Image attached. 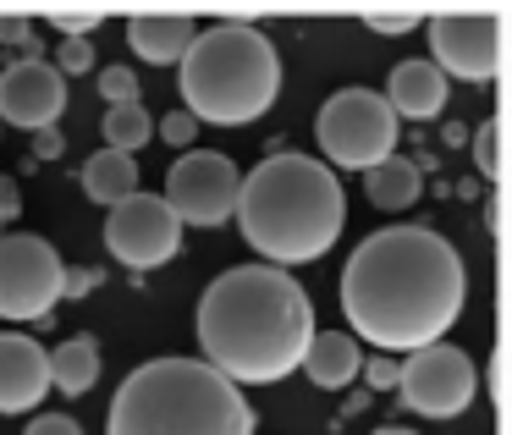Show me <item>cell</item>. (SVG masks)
Returning a JSON list of instances; mask_svg holds the SVG:
<instances>
[{"label":"cell","instance_id":"cell-32","mask_svg":"<svg viewBox=\"0 0 512 435\" xmlns=\"http://www.w3.org/2000/svg\"><path fill=\"white\" fill-rule=\"evenodd\" d=\"M375 435H413V430H397V424H386V430H375Z\"/></svg>","mask_w":512,"mask_h":435},{"label":"cell","instance_id":"cell-17","mask_svg":"<svg viewBox=\"0 0 512 435\" xmlns=\"http://www.w3.org/2000/svg\"><path fill=\"white\" fill-rule=\"evenodd\" d=\"M83 193H89L94 204H122L138 193V160L133 155H116V149H100V155L83 160Z\"/></svg>","mask_w":512,"mask_h":435},{"label":"cell","instance_id":"cell-15","mask_svg":"<svg viewBox=\"0 0 512 435\" xmlns=\"http://www.w3.org/2000/svg\"><path fill=\"white\" fill-rule=\"evenodd\" d=\"M193 34H199V23H193L188 12H138V17H127V45H133V56H144L149 67H177V61L188 56Z\"/></svg>","mask_w":512,"mask_h":435},{"label":"cell","instance_id":"cell-6","mask_svg":"<svg viewBox=\"0 0 512 435\" xmlns=\"http://www.w3.org/2000/svg\"><path fill=\"white\" fill-rule=\"evenodd\" d=\"M402 122L391 116V105L375 89H342L320 105L314 116V138L331 171H369L386 155H397Z\"/></svg>","mask_w":512,"mask_h":435},{"label":"cell","instance_id":"cell-1","mask_svg":"<svg viewBox=\"0 0 512 435\" xmlns=\"http://www.w3.org/2000/svg\"><path fill=\"white\" fill-rule=\"evenodd\" d=\"M468 270L435 226H380L342 270V314L353 342L380 353H419L457 325Z\"/></svg>","mask_w":512,"mask_h":435},{"label":"cell","instance_id":"cell-28","mask_svg":"<svg viewBox=\"0 0 512 435\" xmlns=\"http://www.w3.org/2000/svg\"><path fill=\"white\" fill-rule=\"evenodd\" d=\"M358 375H364V380H369V386H375V391H391V386H397V358L375 353V358H369L364 369H358Z\"/></svg>","mask_w":512,"mask_h":435},{"label":"cell","instance_id":"cell-5","mask_svg":"<svg viewBox=\"0 0 512 435\" xmlns=\"http://www.w3.org/2000/svg\"><path fill=\"white\" fill-rule=\"evenodd\" d=\"M182 111L199 127H248L276 105L281 56L254 23H210L177 61Z\"/></svg>","mask_w":512,"mask_h":435},{"label":"cell","instance_id":"cell-27","mask_svg":"<svg viewBox=\"0 0 512 435\" xmlns=\"http://www.w3.org/2000/svg\"><path fill=\"white\" fill-rule=\"evenodd\" d=\"M23 435H83V424L72 419V413H39Z\"/></svg>","mask_w":512,"mask_h":435},{"label":"cell","instance_id":"cell-14","mask_svg":"<svg viewBox=\"0 0 512 435\" xmlns=\"http://www.w3.org/2000/svg\"><path fill=\"white\" fill-rule=\"evenodd\" d=\"M446 94H452V83H446L441 72L419 56V61H397V67H391L386 94H380V100L391 105L397 122H430V116L446 111Z\"/></svg>","mask_w":512,"mask_h":435},{"label":"cell","instance_id":"cell-9","mask_svg":"<svg viewBox=\"0 0 512 435\" xmlns=\"http://www.w3.org/2000/svg\"><path fill=\"white\" fill-rule=\"evenodd\" d=\"M474 391H479V375H474L463 347L430 342V347H419V353H408L397 364L402 408L424 413V419H457V413L474 402Z\"/></svg>","mask_w":512,"mask_h":435},{"label":"cell","instance_id":"cell-25","mask_svg":"<svg viewBox=\"0 0 512 435\" xmlns=\"http://www.w3.org/2000/svg\"><path fill=\"white\" fill-rule=\"evenodd\" d=\"M50 67H56L61 78H67V72H89L94 67V45H89V39H61V50H56Z\"/></svg>","mask_w":512,"mask_h":435},{"label":"cell","instance_id":"cell-3","mask_svg":"<svg viewBox=\"0 0 512 435\" xmlns=\"http://www.w3.org/2000/svg\"><path fill=\"white\" fill-rule=\"evenodd\" d=\"M232 221L265 265H314L331 254L347 226L342 177L309 155H270L237 182Z\"/></svg>","mask_w":512,"mask_h":435},{"label":"cell","instance_id":"cell-30","mask_svg":"<svg viewBox=\"0 0 512 435\" xmlns=\"http://www.w3.org/2000/svg\"><path fill=\"white\" fill-rule=\"evenodd\" d=\"M17 215H23V199H17V182L0 177V226H12Z\"/></svg>","mask_w":512,"mask_h":435},{"label":"cell","instance_id":"cell-8","mask_svg":"<svg viewBox=\"0 0 512 435\" xmlns=\"http://www.w3.org/2000/svg\"><path fill=\"white\" fill-rule=\"evenodd\" d=\"M430 67L441 78L496 83L507 56V12H435L430 17Z\"/></svg>","mask_w":512,"mask_h":435},{"label":"cell","instance_id":"cell-11","mask_svg":"<svg viewBox=\"0 0 512 435\" xmlns=\"http://www.w3.org/2000/svg\"><path fill=\"white\" fill-rule=\"evenodd\" d=\"M237 182H243V171H237L232 155H221V149H188L166 177V210L182 226H221V221H232Z\"/></svg>","mask_w":512,"mask_h":435},{"label":"cell","instance_id":"cell-24","mask_svg":"<svg viewBox=\"0 0 512 435\" xmlns=\"http://www.w3.org/2000/svg\"><path fill=\"white\" fill-rule=\"evenodd\" d=\"M100 94H105V105H138V78L127 67H105L100 72Z\"/></svg>","mask_w":512,"mask_h":435},{"label":"cell","instance_id":"cell-29","mask_svg":"<svg viewBox=\"0 0 512 435\" xmlns=\"http://www.w3.org/2000/svg\"><path fill=\"white\" fill-rule=\"evenodd\" d=\"M0 45L34 50V23H28V17H0Z\"/></svg>","mask_w":512,"mask_h":435},{"label":"cell","instance_id":"cell-12","mask_svg":"<svg viewBox=\"0 0 512 435\" xmlns=\"http://www.w3.org/2000/svg\"><path fill=\"white\" fill-rule=\"evenodd\" d=\"M61 111H67V78L50 61L28 56L0 72V127L12 122L23 133H45V127H56Z\"/></svg>","mask_w":512,"mask_h":435},{"label":"cell","instance_id":"cell-22","mask_svg":"<svg viewBox=\"0 0 512 435\" xmlns=\"http://www.w3.org/2000/svg\"><path fill=\"white\" fill-rule=\"evenodd\" d=\"M364 23L375 28V34H413V28L424 23L419 6H375V12H364Z\"/></svg>","mask_w":512,"mask_h":435},{"label":"cell","instance_id":"cell-20","mask_svg":"<svg viewBox=\"0 0 512 435\" xmlns=\"http://www.w3.org/2000/svg\"><path fill=\"white\" fill-rule=\"evenodd\" d=\"M105 149H116V155H138V149L155 138V116L144 111V105H105Z\"/></svg>","mask_w":512,"mask_h":435},{"label":"cell","instance_id":"cell-26","mask_svg":"<svg viewBox=\"0 0 512 435\" xmlns=\"http://www.w3.org/2000/svg\"><path fill=\"white\" fill-rule=\"evenodd\" d=\"M193 133H199V122H193L188 111H171V116H160V138H166V144L188 149V144H193Z\"/></svg>","mask_w":512,"mask_h":435},{"label":"cell","instance_id":"cell-19","mask_svg":"<svg viewBox=\"0 0 512 435\" xmlns=\"http://www.w3.org/2000/svg\"><path fill=\"white\" fill-rule=\"evenodd\" d=\"M100 380V342L94 336H72L50 353V391H67V397H83V391Z\"/></svg>","mask_w":512,"mask_h":435},{"label":"cell","instance_id":"cell-13","mask_svg":"<svg viewBox=\"0 0 512 435\" xmlns=\"http://www.w3.org/2000/svg\"><path fill=\"white\" fill-rule=\"evenodd\" d=\"M50 397V353L34 336L0 331V413H28Z\"/></svg>","mask_w":512,"mask_h":435},{"label":"cell","instance_id":"cell-10","mask_svg":"<svg viewBox=\"0 0 512 435\" xmlns=\"http://www.w3.org/2000/svg\"><path fill=\"white\" fill-rule=\"evenodd\" d=\"M105 248H111V259L127 270H160V265H171L177 248H182V221L166 210L160 193L138 188L133 199L111 204V215H105Z\"/></svg>","mask_w":512,"mask_h":435},{"label":"cell","instance_id":"cell-16","mask_svg":"<svg viewBox=\"0 0 512 435\" xmlns=\"http://www.w3.org/2000/svg\"><path fill=\"white\" fill-rule=\"evenodd\" d=\"M298 369L320 391H342L347 380H358V369H364V347L347 331H314L309 347H303V358H298Z\"/></svg>","mask_w":512,"mask_h":435},{"label":"cell","instance_id":"cell-31","mask_svg":"<svg viewBox=\"0 0 512 435\" xmlns=\"http://www.w3.org/2000/svg\"><path fill=\"white\" fill-rule=\"evenodd\" d=\"M61 149H67V138H61L56 127H45V133H34V155H39V160H56Z\"/></svg>","mask_w":512,"mask_h":435},{"label":"cell","instance_id":"cell-23","mask_svg":"<svg viewBox=\"0 0 512 435\" xmlns=\"http://www.w3.org/2000/svg\"><path fill=\"white\" fill-rule=\"evenodd\" d=\"M50 23L61 28V39H83V34H94V28L105 23V12H100V6H56Z\"/></svg>","mask_w":512,"mask_h":435},{"label":"cell","instance_id":"cell-21","mask_svg":"<svg viewBox=\"0 0 512 435\" xmlns=\"http://www.w3.org/2000/svg\"><path fill=\"white\" fill-rule=\"evenodd\" d=\"M474 166L485 182H501V122H485L474 133Z\"/></svg>","mask_w":512,"mask_h":435},{"label":"cell","instance_id":"cell-4","mask_svg":"<svg viewBox=\"0 0 512 435\" xmlns=\"http://www.w3.org/2000/svg\"><path fill=\"white\" fill-rule=\"evenodd\" d=\"M105 435H254V408L204 358H149L116 386Z\"/></svg>","mask_w":512,"mask_h":435},{"label":"cell","instance_id":"cell-18","mask_svg":"<svg viewBox=\"0 0 512 435\" xmlns=\"http://www.w3.org/2000/svg\"><path fill=\"white\" fill-rule=\"evenodd\" d=\"M364 193H369V204H375V210H408V204H419L424 177H419V166H413V160L386 155L380 166L364 171Z\"/></svg>","mask_w":512,"mask_h":435},{"label":"cell","instance_id":"cell-2","mask_svg":"<svg viewBox=\"0 0 512 435\" xmlns=\"http://www.w3.org/2000/svg\"><path fill=\"white\" fill-rule=\"evenodd\" d=\"M193 331L215 375L232 386H270L298 369L314 336V303L292 281V270L237 265L204 287Z\"/></svg>","mask_w":512,"mask_h":435},{"label":"cell","instance_id":"cell-7","mask_svg":"<svg viewBox=\"0 0 512 435\" xmlns=\"http://www.w3.org/2000/svg\"><path fill=\"white\" fill-rule=\"evenodd\" d=\"M67 298V265L34 232H0V320H45Z\"/></svg>","mask_w":512,"mask_h":435}]
</instances>
